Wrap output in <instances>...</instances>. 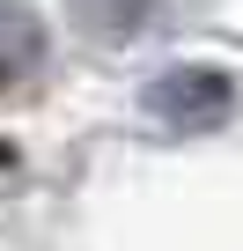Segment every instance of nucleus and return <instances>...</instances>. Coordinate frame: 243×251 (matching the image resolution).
Returning a JSON list of instances; mask_svg holds the SVG:
<instances>
[{
    "mask_svg": "<svg viewBox=\"0 0 243 251\" xmlns=\"http://www.w3.org/2000/svg\"><path fill=\"white\" fill-rule=\"evenodd\" d=\"M140 111L162 133H214V126L236 118V74H221V67H162V74H148Z\"/></svg>",
    "mask_w": 243,
    "mask_h": 251,
    "instance_id": "obj_1",
    "label": "nucleus"
},
{
    "mask_svg": "<svg viewBox=\"0 0 243 251\" xmlns=\"http://www.w3.org/2000/svg\"><path fill=\"white\" fill-rule=\"evenodd\" d=\"M44 67V23L30 0H0V89H15Z\"/></svg>",
    "mask_w": 243,
    "mask_h": 251,
    "instance_id": "obj_2",
    "label": "nucleus"
},
{
    "mask_svg": "<svg viewBox=\"0 0 243 251\" xmlns=\"http://www.w3.org/2000/svg\"><path fill=\"white\" fill-rule=\"evenodd\" d=\"M148 8H155V0H74V15H81L96 37H133V30L148 23Z\"/></svg>",
    "mask_w": 243,
    "mask_h": 251,
    "instance_id": "obj_3",
    "label": "nucleus"
}]
</instances>
